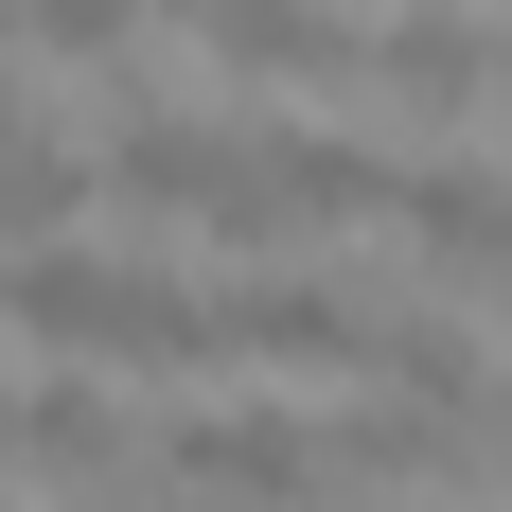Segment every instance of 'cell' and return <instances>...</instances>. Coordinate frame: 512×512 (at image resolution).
<instances>
[{
    "label": "cell",
    "instance_id": "8992f818",
    "mask_svg": "<svg viewBox=\"0 0 512 512\" xmlns=\"http://www.w3.org/2000/svg\"><path fill=\"white\" fill-rule=\"evenodd\" d=\"M407 265L424 283H512V177H495V142H460V159H407Z\"/></svg>",
    "mask_w": 512,
    "mask_h": 512
},
{
    "label": "cell",
    "instance_id": "6da1fadb",
    "mask_svg": "<svg viewBox=\"0 0 512 512\" xmlns=\"http://www.w3.org/2000/svg\"><path fill=\"white\" fill-rule=\"evenodd\" d=\"M0 336L89 354V371H212V354H230L212 283H177V265H106V248H18V265H0Z\"/></svg>",
    "mask_w": 512,
    "mask_h": 512
},
{
    "label": "cell",
    "instance_id": "3957f363",
    "mask_svg": "<svg viewBox=\"0 0 512 512\" xmlns=\"http://www.w3.org/2000/svg\"><path fill=\"white\" fill-rule=\"evenodd\" d=\"M212 318H230V354H248V371H318V389L389 354V301H371V283H318V265H230Z\"/></svg>",
    "mask_w": 512,
    "mask_h": 512
},
{
    "label": "cell",
    "instance_id": "52a82bcc",
    "mask_svg": "<svg viewBox=\"0 0 512 512\" xmlns=\"http://www.w3.org/2000/svg\"><path fill=\"white\" fill-rule=\"evenodd\" d=\"M18 18H36V53H89V71H124L159 0H18Z\"/></svg>",
    "mask_w": 512,
    "mask_h": 512
},
{
    "label": "cell",
    "instance_id": "9c48e42d",
    "mask_svg": "<svg viewBox=\"0 0 512 512\" xmlns=\"http://www.w3.org/2000/svg\"><path fill=\"white\" fill-rule=\"evenodd\" d=\"M495 124H512V18H495Z\"/></svg>",
    "mask_w": 512,
    "mask_h": 512
},
{
    "label": "cell",
    "instance_id": "7c38bea8",
    "mask_svg": "<svg viewBox=\"0 0 512 512\" xmlns=\"http://www.w3.org/2000/svg\"><path fill=\"white\" fill-rule=\"evenodd\" d=\"M407 512H424V495H407Z\"/></svg>",
    "mask_w": 512,
    "mask_h": 512
},
{
    "label": "cell",
    "instance_id": "ba28073f",
    "mask_svg": "<svg viewBox=\"0 0 512 512\" xmlns=\"http://www.w3.org/2000/svg\"><path fill=\"white\" fill-rule=\"evenodd\" d=\"M477 477H512V407H495V442H477Z\"/></svg>",
    "mask_w": 512,
    "mask_h": 512
},
{
    "label": "cell",
    "instance_id": "277c9868",
    "mask_svg": "<svg viewBox=\"0 0 512 512\" xmlns=\"http://www.w3.org/2000/svg\"><path fill=\"white\" fill-rule=\"evenodd\" d=\"M371 106L442 124V159H460V124H495V18H460V0H407V18H371Z\"/></svg>",
    "mask_w": 512,
    "mask_h": 512
},
{
    "label": "cell",
    "instance_id": "8fae6325",
    "mask_svg": "<svg viewBox=\"0 0 512 512\" xmlns=\"http://www.w3.org/2000/svg\"><path fill=\"white\" fill-rule=\"evenodd\" d=\"M142 512H195V495H142Z\"/></svg>",
    "mask_w": 512,
    "mask_h": 512
},
{
    "label": "cell",
    "instance_id": "5b68a950",
    "mask_svg": "<svg viewBox=\"0 0 512 512\" xmlns=\"http://www.w3.org/2000/svg\"><path fill=\"white\" fill-rule=\"evenodd\" d=\"M18 477H53V495H159V424H124L106 371H53V389H18Z\"/></svg>",
    "mask_w": 512,
    "mask_h": 512
},
{
    "label": "cell",
    "instance_id": "30bf717a",
    "mask_svg": "<svg viewBox=\"0 0 512 512\" xmlns=\"http://www.w3.org/2000/svg\"><path fill=\"white\" fill-rule=\"evenodd\" d=\"M0 477H18V389H0Z\"/></svg>",
    "mask_w": 512,
    "mask_h": 512
},
{
    "label": "cell",
    "instance_id": "7a4b0ae2",
    "mask_svg": "<svg viewBox=\"0 0 512 512\" xmlns=\"http://www.w3.org/2000/svg\"><path fill=\"white\" fill-rule=\"evenodd\" d=\"M159 495H195V512H318L336 495V442L301 407H177L159 424Z\"/></svg>",
    "mask_w": 512,
    "mask_h": 512
}]
</instances>
